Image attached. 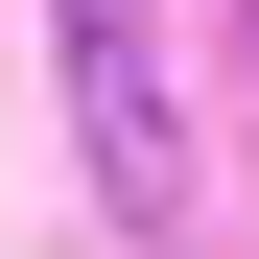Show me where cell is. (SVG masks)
I'll return each mask as SVG.
<instances>
[{"label": "cell", "instance_id": "6da1fadb", "mask_svg": "<svg viewBox=\"0 0 259 259\" xmlns=\"http://www.w3.org/2000/svg\"><path fill=\"white\" fill-rule=\"evenodd\" d=\"M71 24V118H95L118 212H189V95H165V0H48Z\"/></svg>", "mask_w": 259, "mask_h": 259}]
</instances>
